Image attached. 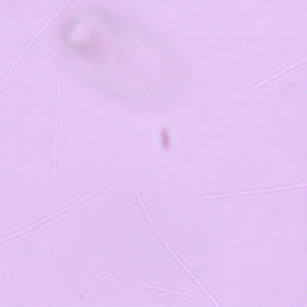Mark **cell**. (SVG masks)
<instances>
[{
    "label": "cell",
    "mask_w": 307,
    "mask_h": 307,
    "mask_svg": "<svg viewBox=\"0 0 307 307\" xmlns=\"http://www.w3.org/2000/svg\"><path fill=\"white\" fill-rule=\"evenodd\" d=\"M133 190H134V192H136V196H137V198H138V200H139V204H140V207H142V209H143V211H144V215H145V216H146V219H148V221H149V223H150V225H151V227H152V228H154V230H155V232H156V233H158V234H159V236H160V238H161V240H162V241H163V244H165V245H166V247H167V248H168V251H169V252H171V253H172V255H173V257H174V259H175V261H177V262H178V263H179V264H180V265H181V267L185 269V271H187V273H188V274H190V276H192V278H193V280H194V281H196V282H197L198 284H199V286L201 287V289H203V290H204V293H206V294H207V295H208V296H209V299L211 300V301H213L214 303H215V305H216V306H219V303H217V302L215 301V300H214V297H213V295H211V294H210L209 292H208V290H207V288H204V286H203V284H201V282H199V280H198V278H197L196 276H194V275H193V273H192V271H190V269H188V268L186 267V265H185L184 263H182V262L180 261V259H179V257H178V255H177V253H175V252H174V251H173V248L171 247V246H169V244H168V242H167V240H166V238H165V236H163V235L161 234V233H160V230L158 229V227H156L155 225H154V222H152V221H151V219H150V217H149V214H148V210H146V208H145V204H144V203H143V200H142V197H140V194H139V191H138V190H137V186H136V185H133Z\"/></svg>",
    "instance_id": "cell-1"
},
{
    "label": "cell",
    "mask_w": 307,
    "mask_h": 307,
    "mask_svg": "<svg viewBox=\"0 0 307 307\" xmlns=\"http://www.w3.org/2000/svg\"><path fill=\"white\" fill-rule=\"evenodd\" d=\"M306 184L301 185H292V186H280L273 188H264V190H254V191H242V192H229V193H220V194H209V196H199V197H191L184 198V199H173L168 200L169 203H178V201H187V200H203V199H215V198H223V197H233V196H242V194H255V193H265V192H275V191H282L288 190V188H295V187H305Z\"/></svg>",
    "instance_id": "cell-2"
},
{
    "label": "cell",
    "mask_w": 307,
    "mask_h": 307,
    "mask_svg": "<svg viewBox=\"0 0 307 307\" xmlns=\"http://www.w3.org/2000/svg\"><path fill=\"white\" fill-rule=\"evenodd\" d=\"M89 276L95 277V278H100V280H105V281H112V282H117V283H121V284H130V286H138V287H144V288H150V289H156V290H160V292H166V293H169V294H177V295H184V296H188V297H198V295H196V294H190V293L178 292V290L166 289V288L151 286V284L133 283V282H129V281H121V280H117V278H112V277H102V276H98V275H89Z\"/></svg>",
    "instance_id": "cell-3"
},
{
    "label": "cell",
    "mask_w": 307,
    "mask_h": 307,
    "mask_svg": "<svg viewBox=\"0 0 307 307\" xmlns=\"http://www.w3.org/2000/svg\"><path fill=\"white\" fill-rule=\"evenodd\" d=\"M303 62H305V58H303V59H302V60H301V62H300V63H295V64H294V65H293V66L286 67V69H284V70H282V71H280V72H278V73H275V75H274V76H271V77H270V78L265 79V81H263V82H261V83H258V84H255L254 86H252V88H249V89H247V90H246V91H244V94L246 95V94H248V92H249V91H253V90H254V89H257V88H259V86H262V85H263V84H265V83H268L269 81H273V79H275V78H276V77H277V76H280V75H283V73H284V72H287V71H288V70L293 69V67H294V66H297V65H300V64H301V63H303Z\"/></svg>",
    "instance_id": "cell-4"
}]
</instances>
